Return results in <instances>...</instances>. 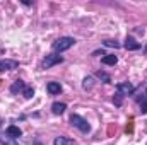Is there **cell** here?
Instances as JSON below:
<instances>
[{"mask_svg":"<svg viewBox=\"0 0 147 145\" xmlns=\"http://www.w3.org/2000/svg\"><path fill=\"white\" fill-rule=\"evenodd\" d=\"M74 44H75V39H74L72 36H63V38H60V39H57V41L53 43V50L58 51V53H62V51L70 50Z\"/></svg>","mask_w":147,"mask_h":145,"instance_id":"6da1fadb","label":"cell"},{"mask_svg":"<svg viewBox=\"0 0 147 145\" xmlns=\"http://www.w3.org/2000/svg\"><path fill=\"white\" fill-rule=\"evenodd\" d=\"M70 125L75 126L77 130H80L82 133H89V132H91V125H89L87 119H84L80 114H72V116H70Z\"/></svg>","mask_w":147,"mask_h":145,"instance_id":"7a4b0ae2","label":"cell"},{"mask_svg":"<svg viewBox=\"0 0 147 145\" xmlns=\"http://www.w3.org/2000/svg\"><path fill=\"white\" fill-rule=\"evenodd\" d=\"M62 62H63V56H60V55H57V53H51V55H46V58L43 60L41 67H43V68H51L53 65H58V63H62Z\"/></svg>","mask_w":147,"mask_h":145,"instance_id":"3957f363","label":"cell"},{"mask_svg":"<svg viewBox=\"0 0 147 145\" xmlns=\"http://www.w3.org/2000/svg\"><path fill=\"white\" fill-rule=\"evenodd\" d=\"M135 92V87H134V84H130V82H120L118 85H116V94H120L121 97L123 96H132Z\"/></svg>","mask_w":147,"mask_h":145,"instance_id":"277c9868","label":"cell"},{"mask_svg":"<svg viewBox=\"0 0 147 145\" xmlns=\"http://www.w3.org/2000/svg\"><path fill=\"white\" fill-rule=\"evenodd\" d=\"M26 87H28V85L24 84V80L19 79V80H16V82L10 85V92H12V94H24Z\"/></svg>","mask_w":147,"mask_h":145,"instance_id":"5b68a950","label":"cell"},{"mask_svg":"<svg viewBox=\"0 0 147 145\" xmlns=\"http://www.w3.org/2000/svg\"><path fill=\"white\" fill-rule=\"evenodd\" d=\"M19 67V63L16 60H0V72L3 70H16Z\"/></svg>","mask_w":147,"mask_h":145,"instance_id":"8992f818","label":"cell"},{"mask_svg":"<svg viewBox=\"0 0 147 145\" xmlns=\"http://www.w3.org/2000/svg\"><path fill=\"white\" fill-rule=\"evenodd\" d=\"M5 135L16 140V138H19V137L22 135V132H21V128H19V126H16V125H10V126H7V130H5Z\"/></svg>","mask_w":147,"mask_h":145,"instance_id":"52a82bcc","label":"cell"},{"mask_svg":"<svg viewBox=\"0 0 147 145\" xmlns=\"http://www.w3.org/2000/svg\"><path fill=\"white\" fill-rule=\"evenodd\" d=\"M46 91L51 96H55V94H60L62 92V85H60V82H48L46 84Z\"/></svg>","mask_w":147,"mask_h":145,"instance_id":"ba28073f","label":"cell"},{"mask_svg":"<svg viewBox=\"0 0 147 145\" xmlns=\"http://www.w3.org/2000/svg\"><path fill=\"white\" fill-rule=\"evenodd\" d=\"M125 48H127L128 51H135V50H140V43H137L134 38H127V41H125Z\"/></svg>","mask_w":147,"mask_h":145,"instance_id":"9c48e42d","label":"cell"},{"mask_svg":"<svg viewBox=\"0 0 147 145\" xmlns=\"http://www.w3.org/2000/svg\"><path fill=\"white\" fill-rule=\"evenodd\" d=\"M65 109H67V104H65V103H53V104H51V111H53L55 114H62Z\"/></svg>","mask_w":147,"mask_h":145,"instance_id":"30bf717a","label":"cell"},{"mask_svg":"<svg viewBox=\"0 0 147 145\" xmlns=\"http://www.w3.org/2000/svg\"><path fill=\"white\" fill-rule=\"evenodd\" d=\"M101 62H103L105 65H116L118 58H116V55H105V56L101 58Z\"/></svg>","mask_w":147,"mask_h":145,"instance_id":"8fae6325","label":"cell"},{"mask_svg":"<svg viewBox=\"0 0 147 145\" xmlns=\"http://www.w3.org/2000/svg\"><path fill=\"white\" fill-rule=\"evenodd\" d=\"M53 145H74V140L65 138V137H57V138L53 140Z\"/></svg>","mask_w":147,"mask_h":145,"instance_id":"7c38bea8","label":"cell"},{"mask_svg":"<svg viewBox=\"0 0 147 145\" xmlns=\"http://www.w3.org/2000/svg\"><path fill=\"white\" fill-rule=\"evenodd\" d=\"M96 77H98L101 82H105V84H110L111 82V77L106 72H103V70H98V72H96Z\"/></svg>","mask_w":147,"mask_h":145,"instance_id":"4fadbf2b","label":"cell"},{"mask_svg":"<svg viewBox=\"0 0 147 145\" xmlns=\"http://www.w3.org/2000/svg\"><path fill=\"white\" fill-rule=\"evenodd\" d=\"M92 82H94V80H92V77H86V79H84V82H82V87H84L86 91H87V89H92V85H94Z\"/></svg>","mask_w":147,"mask_h":145,"instance_id":"5bb4252c","label":"cell"},{"mask_svg":"<svg viewBox=\"0 0 147 145\" xmlns=\"http://www.w3.org/2000/svg\"><path fill=\"white\" fill-rule=\"evenodd\" d=\"M26 99H31L33 96H34V89L33 87H26V91H24V94H22Z\"/></svg>","mask_w":147,"mask_h":145,"instance_id":"9a60e30c","label":"cell"},{"mask_svg":"<svg viewBox=\"0 0 147 145\" xmlns=\"http://www.w3.org/2000/svg\"><path fill=\"white\" fill-rule=\"evenodd\" d=\"M12 140H14V138H10V137H0V142L3 145H17V144H14Z\"/></svg>","mask_w":147,"mask_h":145,"instance_id":"2e32d148","label":"cell"},{"mask_svg":"<svg viewBox=\"0 0 147 145\" xmlns=\"http://www.w3.org/2000/svg\"><path fill=\"white\" fill-rule=\"evenodd\" d=\"M105 46H110V48H120V43H118V41H113V39H108V41H105Z\"/></svg>","mask_w":147,"mask_h":145,"instance_id":"e0dca14e","label":"cell"},{"mask_svg":"<svg viewBox=\"0 0 147 145\" xmlns=\"http://www.w3.org/2000/svg\"><path fill=\"white\" fill-rule=\"evenodd\" d=\"M113 103H115L116 106H121V96H120V94H116V96L113 97Z\"/></svg>","mask_w":147,"mask_h":145,"instance_id":"ac0fdd59","label":"cell"},{"mask_svg":"<svg viewBox=\"0 0 147 145\" xmlns=\"http://www.w3.org/2000/svg\"><path fill=\"white\" fill-rule=\"evenodd\" d=\"M140 111H142L144 114L147 113V101H144V103H142V109H140Z\"/></svg>","mask_w":147,"mask_h":145,"instance_id":"d6986e66","label":"cell"},{"mask_svg":"<svg viewBox=\"0 0 147 145\" xmlns=\"http://www.w3.org/2000/svg\"><path fill=\"white\" fill-rule=\"evenodd\" d=\"M34 145H43V144H41V142H39V140L36 138V140H34Z\"/></svg>","mask_w":147,"mask_h":145,"instance_id":"ffe728a7","label":"cell"},{"mask_svg":"<svg viewBox=\"0 0 147 145\" xmlns=\"http://www.w3.org/2000/svg\"><path fill=\"white\" fill-rule=\"evenodd\" d=\"M144 51H146V53H147V46H146V48H144Z\"/></svg>","mask_w":147,"mask_h":145,"instance_id":"44dd1931","label":"cell"}]
</instances>
